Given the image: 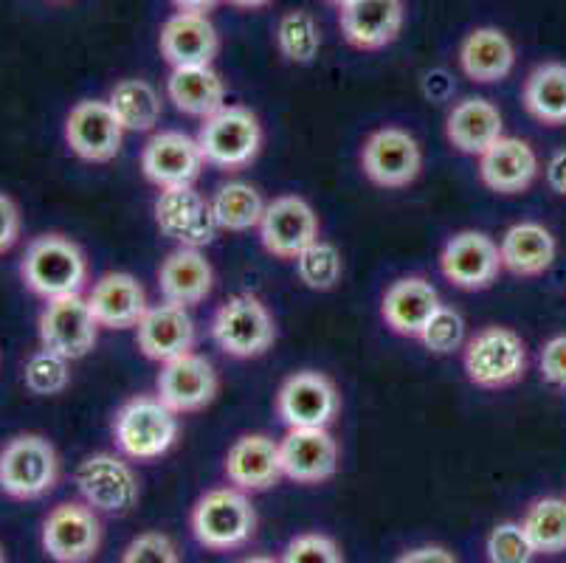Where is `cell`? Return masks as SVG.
<instances>
[{"label": "cell", "mask_w": 566, "mask_h": 563, "mask_svg": "<svg viewBox=\"0 0 566 563\" xmlns=\"http://www.w3.org/2000/svg\"><path fill=\"white\" fill-rule=\"evenodd\" d=\"M20 279L38 299L49 302L56 296L82 293L91 279L87 257L71 237L40 234L34 237L20 260Z\"/></svg>", "instance_id": "cell-1"}, {"label": "cell", "mask_w": 566, "mask_h": 563, "mask_svg": "<svg viewBox=\"0 0 566 563\" xmlns=\"http://www.w3.org/2000/svg\"><path fill=\"white\" fill-rule=\"evenodd\" d=\"M181 434V420L158 395H136L113 417V440L118 451L136 462H150L172 451Z\"/></svg>", "instance_id": "cell-2"}, {"label": "cell", "mask_w": 566, "mask_h": 563, "mask_svg": "<svg viewBox=\"0 0 566 563\" xmlns=\"http://www.w3.org/2000/svg\"><path fill=\"white\" fill-rule=\"evenodd\" d=\"M60 482V453L43 434H18L0 448V490L14 502H38Z\"/></svg>", "instance_id": "cell-3"}, {"label": "cell", "mask_w": 566, "mask_h": 563, "mask_svg": "<svg viewBox=\"0 0 566 563\" xmlns=\"http://www.w3.org/2000/svg\"><path fill=\"white\" fill-rule=\"evenodd\" d=\"M189 524L200 546L212 552H231L254 539L256 510L243 490L214 488L200 496Z\"/></svg>", "instance_id": "cell-4"}, {"label": "cell", "mask_w": 566, "mask_h": 563, "mask_svg": "<svg viewBox=\"0 0 566 563\" xmlns=\"http://www.w3.org/2000/svg\"><path fill=\"white\" fill-rule=\"evenodd\" d=\"M198 144L206 164L226 169V173H237L256 161L262 149V124L249 107L226 105L214 116L203 118Z\"/></svg>", "instance_id": "cell-5"}, {"label": "cell", "mask_w": 566, "mask_h": 563, "mask_svg": "<svg viewBox=\"0 0 566 563\" xmlns=\"http://www.w3.org/2000/svg\"><path fill=\"white\" fill-rule=\"evenodd\" d=\"M212 338L231 358H260L276 344V322L260 296L237 293L214 313Z\"/></svg>", "instance_id": "cell-6"}, {"label": "cell", "mask_w": 566, "mask_h": 563, "mask_svg": "<svg viewBox=\"0 0 566 563\" xmlns=\"http://www.w3.org/2000/svg\"><path fill=\"white\" fill-rule=\"evenodd\" d=\"M462 366L473 386L480 389H507L527 372V347L522 335L511 327H485L465 341Z\"/></svg>", "instance_id": "cell-7"}, {"label": "cell", "mask_w": 566, "mask_h": 563, "mask_svg": "<svg viewBox=\"0 0 566 563\" xmlns=\"http://www.w3.org/2000/svg\"><path fill=\"white\" fill-rule=\"evenodd\" d=\"M74 484L87 508L107 515L133 513L138 496H142V484H138L133 465L107 451L82 459L74 471Z\"/></svg>", "instance_id": "cell-8"}, {"label": "cell", "mask_w": 566, "mask_h": 563, "mask_svg": "<svg viewBox=\"0 0 566 563\" xmlns=\"http://www.w3.org/2000/svg\"><path fill=\"white\" fill-rule=\"evenodd\" d=\"M99 330V322L94 319L91 304L82 293L49 299L38 316L40 347L69 361H80L94 353Z\"/></svg>", "instance_id": "cell-9"}, {"label": "cell", "mask_w": 566, "mask_h": 563, "mask_svg": "<svg viewBox=\"0 0 566 563\" xmlns=\"http://www.w3.org/2000/svg\"><path fill=\"white\" fill-rule=\"evenodd\" d=\"M102 533L105 530L94 508L85 502H63L45 515L40 544L56 563H87L99 555Z\"/></svg>", "instance_id": "cell-10"}, {"label": "cell", "mask_w": 566, "mask_h": 563, "mask_svg": "<svg viewBox=\"0 0 566 563\" xmlns=\"http://www.w3.org/2000/svg\"><path fill=\"white\" fill-rule=\"evenodd\" d=\"M338 411L342 395L324 372H293L276 392V415L287 428H327Z\"/></svg>", "instance_id": "cell-11"}, {"label": "cell", "mask_w": 566, "mask_h": 563, "mask_svg": "<svg viewBox=\"0 0 566 563\" xmlns=\"http://www.w3.org/2000/svg\"><path fill=\"white\" fill-rule=\"evenodd\" d=\"M361 167L380 189H403L423 169V149L403 127H380L364 142Z\"/></svg>", "instance_id": "cell-12"}, {"label": "cell", "mask_w": 566, "mask_h": 563, "mask_svg": "<svg viewBox=\"0 0 566 563\" xmlns=\"http://www.w3.org/2000/svg\"><path fill=\"white\" fill-rule=\"evenodd\" d=\"M156 226L164 237L181 248H203L218 237L212 200H206L195 186L161 189L156 198Z\"/></svg>", "instance_id": "cell-13"}, {"label": "cell", "mask_w": 566, "mask_h": 563, "mask_svg": "<svg viewBox=\"0 0 566 563\" xmlns=\"http://www.w3.org/2000/svg\"><path fill=\"white\" fill-rule=\"evenodd\" d=\"M440 271L460 291H485L502 271L499 242L485 231H457L442 248Z\"/></svg>", "instance_id": "cell-14"}, {"label": "cell", "mask_w": 566, "mask_h": 563, "mask_svg": "<svg viewBox=\"0 0 566 563\" xmlns=\"http://www.w3.org/2000/svg\"><path fill=\"white\" fill-rule=\"evenodd\" d=\"M125 142V127L107 100H82L65 116V144L87 164L113 161Z\"/></svg>", "instance_id": "cell-15"}, {"label": "cell", "mask_w": 566, "mask_h": 563, "mask_svg": "<svg viewBox=\"0 0 566 563\" xmlns=\"http://www.w3.org/2000/svg\"><path fill=\"white\" fill-rule=\"evenodd\" d=\"M260 240L276 260H296L307 246L318 240V217L300 195H282L265 206Z\"/></svg>", "instance_id": "cell-16"}, {"label": "cell", "mask_w": 566, "mask_h": 563, "mask_svg": "<svg viewBox=\"0 0 566 563\" xmlns=\"http://www.w3.org/2000/svg\"><path fill=\"white\" fill-rule=\"evenodd\" d=\"M218 389L220 380L212 361H206L198 353L178 355V358L161 364L156 380L158 400L167 403L178 417L206 409L218 397Z\"/></svg>", "instance_id": "cell-17"}, {"label": "cell", "mask_w": 566, "mask_h": 563, "mask_svg": "<svg viewBox=\"0 0 566 563\" xmlns=\"http://www.w3.org/2000/svg\"><path fill=\"white\" fill-rule=\"evenodd\" d=\"M203 153L198 138L181 131H161L144 144L142 149V173L158 189L172 186H195L203 173Z\"/></svg>", "instance_id": "cell-18"}, {"label": "cell", "mask_w": 566, "mask_h": 563, "mask_svg": "<svg viewBox=\"0 0 566 563\" xmlns=\"http://www.w3.org/2000/svg\"><path fill=\"white\" fill-rule=\"evenodd\" d=\"M280 457L282 473L296 484H322L338 473V442L327 428H287Z\"/></svg>", "instance_id": "cell-19"}, {"label": "cell", "mask_w": 566, "mask_h": 563, "mask_svg": "<svg viewBox=\"0 0 566 563\" xmlns=\"http://www.w3.org/2000/svg\"><path fill=\"white\" fill-rule=\"evenodd\" d=\"M406 23L403 0H349L338 9V25L353 49L380 51L400 38Z\"/></svg>", "instance_id": "cell-20"}, {"label": "cell", "mask_w": 566, "mask_h": 563, "mask_svg": "<svg viewBox=\"0 0 566 563\" xmlns=\"http://www.w3.org/2000/svg\"><path fill=\"white\" fill-rule=\"evenodd\" d=\"M223 471L231 488L243 493H262V490L276 488L280 479H285L280 442L268 434H243L226 453Z\"/></svg>", "instance_id": "cell-21"}, {"label": "cell", "mask_w": 566, "mask_h": 563, "mask_svg": "<svg viewBox=\"0 0 566 563\" xmlns=\"http://www.w3.org/2000/svg\"><path fill=\"white\" fill-rule=\"evenodd\" d=\"M136 344L147 358L158 364L192 353L195 322L189 316V307L172 302L150 304L136 327Z\"/></svg>", "instance_id": "cell-22"}, {"label": "cell", "mask_w": 566, "mask_h": 563, "mask_svg": "<svg viewBox=\"0 0 566 563\" xmlns=\"http://www.w3.org/2000/svg\"><path fill=\"white\" fill-rule=\"evenodd\" d=\"M87 304L91 313L105 330H130L138 327L144 313L150 310L147 302V291L133 273L111 271L102 273L94 282V288L87 291Z\"/></svg>", "instance_id": "cell-23"}, {"label": "cell", "mask_w": 566, "mask_h": 563, "mask_svg": "<svg viewBox=\"0 0 566 563\" xmlns=\"http://www.w3.org/2000/svg\"><path fill=\"white\" fill-rule=\"evenodd\" d=\"M158 49L172 69L212 65L220 51V34L209 14L175 12L158 34Z\"/></svg>", "instance_id": "cell-24"}, {"label": "cell", "mask_w": 566, "mask_h": 563, "mask_svg": "<svg viewBox=\"0 0 566 563\" xmlns=\"http://www.w3.org/2000/svg\"><path fill=\"white\" fill-rule=\"evenodd\" d=\"M480 178L496 195H522L538 178V155L524 138L502 136L480 155Z\"/></svg>", "instance_id": "cell-25"}, {"label": "cell", "mask_w": 566, "mask_h": 563, "mask_svg": "<svg viewBox=\"0 0 566 563\" xmlns=\"http://www.w3.org/2000/svg\"><path fill=\"white\" fill-rule=\"evenodd\" d=\"M440 304V293L429 279L403 277L386 288L380 316L392 333L406 335V338H420V333Z\"/></svg>", "instance_id": "cell-26"}, {"label": "cell", "mask_w": 566, "mask_h": 563, "mask_svg": "<svg viewBox=\"0 0 566 563\" xmlns=\"http://www.w3.org/2000/svg\"><path fill=\"white\" fill-rule=\"evenodd\" d=\"M460 69L468 80L480 85L507 80L516 69V45L496 25L468 31L460 43Z\"/></svg>", "instance_id": "cell-27"}, {"label": "cell", "mask_w": 566, "mask_h": 563, "mask_svg": "<svg viewBox=\"0 0 566 563\" xmlns=\"http://www.w3.org/2000/svg\"><path fill=\"white\" fill-rule=\"evenodd\" d=\"M212 288L214 268L200 248L178 246L158 268V291H161L164 302L195 307V304L206 302Z\"/></svg>", "instance_id": "cell-28"}, {"label": "cell", "mask_w": 566, "mask_h": 563, "mask_svg": "<svg viewBox=\"0 0 566 563\" xmlns=\"http://www.w3.org/2000/svg\"><path fill=\"white\" fill-rule=\"evenodd\" d=\"M504 136V118L491 100L468 96L457 102L446 118V138L454 149L480 158L488 147Z\"/></svg>", "instance_id": "cell-29"}, {"label": "cell", "mask_w": 566, "mask_h": 563, "mask_svg": "<svg viewBox=\"0 0 566 563\" xmlns=\"http://www.w3.org/2000/svg\"><path fill=\"white\" fill-rule=\"evenodd\" d=\"M499 254H502V268H507L513 277L533 279L549 271L555 254H558V242L547 226L524 220V223H516L504 231L502 242H499Z\"/></svg>", "instance_id": "cell-30"}, {"label": "cell", "mask_w": 566, "mask_h": 563, "mask_svg": "<svg viewBox=\"0 0 566 563\" xmlns=\"http://www.w3.org/2000/svg\"><path fill=\"white\" fill-rule=\"evenodd\" d=\"M167 96L187 116L209 118L226 107V82L212 65L172 69L167 80Z\"/></svg>", "instance_id": "cell-31"}, {"label": "cell", "mask_w": 566, "mask_h": 563, "mask_svg": "<svg viewBox=\"0 0 566 563\" xmlns=\"http://www.w3.org/2000/svg\"><path fill=\"white\" fill-rule=\"evenodd\" d=\"M107 105L116 113L125 133H150L161 122L164 102L158 87L150 80H122L107 93Z\"/></svg>", "instance_id": "cell-32"}, {"label": "cell", "mask_w": 566, "mask_h": 563, "mask_svg": "<svg viewBox=\"0 0 566 563\" xmlns=\"http://www.w3.org/2000/svg\"><path fill=\"white\" fill-rule=\"evenodd\" d=\"M524 107L547 127L566 124V62H544L530 71L522 91Z\"/></svg>", "instance_id": "cell-33"}, {"label": "cell", "mask_w": 566, "mask_h": 563, "mask_svg": "<svg viewBox=\"0 0 566 563\" xmlns=\"http://www.w3.org/2000/svg\"><path fill=\"white\" fill-rule=\"evenodd\" d=\"M265 200L260 189L245 180H229L212 195V211L220 231H251L260 229L262 215H265Z\"/></svg>", "instance_id": "cell-34"}, {"label": "cell", "mask_w": 566, "mask_h": 563, "mask_svg": "<svg viewBox=\"0 0 566 563\" xmlns=\"http://www.w3.org/2000/svg\"><path fill=\"white\" fill-rule=\"evenodd\" d=\"M524 533L538 555H560L566 552V499L544 496L524 513Z\"/></svg>", "instance_id": "cell-35"}, {"label": "cell", "mask_w": 566, "mask_h": 563, "mask_svg": "<svg viewBox=\"0 0 566 563\" xmlns=\"http://www.w3.org/2000/svg\"><path fill=\"white\" fill-rule=\"evenodd\" d=\"M276 49L293 65H311L322 51V31L305 9H291L276 23Z\"/></svg>", "instance_id": "cell-36"}, {"label": "cell", "mask_w": 566, "mask_h": 563, "mask_svg": "<svg viewBox=\"0 0 566 563\" xmlns=\"http://www.w3.org/2000/svg\"><path fill=\"white\" fill-rule=\"evenodd\" d=\"M23 386L34 397H56L71 386V361L38 347L23 364Z\"/></svg>", "instance_id": "cell-37"}, {"label": "cell", "mask_w": 566, "mask_h": 563, "mask_svg": "<svg viewBox=\"0 0 566 563\" xmlns=\"http://www.w3.org/2000/svg\"><path fill=\"white\" fill-rule=\"evenodd\" d=\"M296 273H300L302 285L311 291H333L342 282L344 260L333 242H324L318 237L313 246H307L300 257H296Z\"/></svg>", "instance_id": "cell-38"}, {"label": "cell", "mask_w": 566, "mask_h": 563, "mask_svg": "<svg viewBox=\"0 0 566 563\" xmlns=\"http://www.w3.org/2000/svg\"><path fill=\"white\" fill-rule=\"evenodd\" d=\"M417 341L434 355L457 353V350L465 347V319H462L454 307L440 304Z\"/></svg>", "instance_id": "cell-39"}, {"label": "cell", "mask_w": 566, "mask_h": 563, "mask_svg": "<svg viewBox=\"0 0 566 563\" xmlns=\"http://www.w3.org/2000/svg\"><path fill=\"white\" fill-rule=\"evenodd\" d=\"M485 552L491 563H533V557L538 555L535 546L530 544L524 526L516 521H504V524L493 526Z\"/></svg>", "instance_id": "cell-40"}, {"label": "cell", "mask_w": 566, "mask_h": 563, "mask_svg": "<svg viewBox=\"0 0 566 563\" xmlns=\"http://www.w3.org/2000/svg\"><path fill=\"white\" fill-rule=\"evenodd\" d=\"M122 563H181V552L169 535L150 530L127 544L122 552Z\"/></svg>", "instance_id": "cell-41"}, {"label": "cell", "mask_w": 566, "mask_h": 563, "mask_svg": "<svg viewBox=\"0 0 566 563\" xmlns=\"http://www.w3.org/2000/svg\"><path fill=\"white\" fill-rule=\"evenodd\" d=\"M282 563H344L338 544L322 533H305L287 544Z\"/></svg>", "instance_id": "cell-42"}, {"label": "cell", "mask_w": 566, "mask_h": 563, "mask_svg": "<svg viewBox=\"0 0 566 563\" xmlns=\"http://www.w3.org/2000/svg\"><path fill=\"white\" fill-rule=\"evenodd\" d=\"M538 366H542V378L547 380L549 386L566 389V333L553 335V338L544 344Z\"/></svg>", "instance_id": "cell-43"}, {"label": "cell", "mask_w": 566, "mask_h": 563, "mask_svg": "<svg viewBox=\"0 0 566 563\" xmlns=\"http://www.w3.org/2000/svg\"><path fill=\"white\" fill-rule=\"evenodd\" d=\"M23 234V217H20V206L9 198L7 192H0V257L9 254L20 242Z\"/></svg>", "instance_id": "cell-44"}, {"label": "cell", "mask_w": 566, "mask_h": 563, "mask_svg": "<svg viewBox=\"0 0 566 563\" xmlns=\"http://www.w3.org/2000/svg\"><path fill=\"white\" fill-rule=\"evenodd\" d=\"M395 563H457V557L442 546H415L403 552Z\"/></svg>", "instance_id": "cell-45"}, {"label": "cell", "mask_w": 566, "mask_h": 563, "mask_svg": "<svg viewBox=\"0 0 566 563\" xmlns=\"http://www.w3.org/2000/svg\"><path fill=\"white\" fill-rule=\"evenodd\" d=\"M544 178H547V186L555 195H564L566 198V149H558L547 161V169H544Z\"/></svg>", "instance_id": "cell-46"}, {"label": "cell", "mask_w": 566, "mask_h": 563, "mask_svg": "<svg viewBox=\"0 0 566 563\" xmlns=\"http://www.w3.org/2000/svg\"><path fill=\"white\" fill-rule=\"evenodd\" d=\"M223 0H172V7L178 12H192V14H209L220 7Z\"/></svg>", "instance_id": "cell-47"}, {"label": "cell", "mask_w": 566, "mask_h": 563, "mask_svg": "<svg viewBox=\"0 0 566 563\" xmlns=\"http://www.w3.org/2000/svg\"><path fill=\"white\" fill-rule=\"evenodd\" d=\"M223 3H229V7L234 9H245V12H254V9L271 7L274 0H223Z\"/></svg>", "instance_id": "cell-48"}, {"label": "cell", "mask_w": 566, "mask_h": 563, "mask_svg": "<svg viewBox=\"0 0 566 563\" xmlns=\"http://www.w3.org/2000/svg\"><path fill=\"white\" fill-rule=\"evenodd\" d=\"M240 563H282V561H274V557H268V555H251V557H243Z\"/></svg>", "instance_id": "cell-49"}, {"label": "cell", "mask_w": 566, "mask_h": 563, "mask_svg": "<svg viewBox=\"0 0 566 563\" xmlns=\"http://www.w3.org/2000/svg\"><path fill=\"white\" fill-rule=\"evenodd\" d=\"M324 3H331V7H338V9H342V7H347L349 0H324Z\"/></svg>", "instance_id": "cell-50"}, {"label": "cell", "mask_w": 566, "mask_h": 563, "mask_svg": "<svg viewBox=\"0 0 566 563\" xmlns=\"http://www.w3.org/2000/svg\"><path fill=\"white\" fill-rule=\"evenodd\" d=\"M0 563H7V552H3V544H0Z\"/></svg>", "instance_id": "cell-51"}, {"label": "cell", "mask_w": 566, "mask_h": 563, "mask_svg": "<svg viewBox=\"0 0 566 563\" xmlns=\"http://www.w3.org/2000/svg\"><path fill=\"white\" fill-rule=\"evenodd\" d=\"M54 3H71V0H54Z\"/></svg>", "instance_id": "cell-52"}]
</instances>
